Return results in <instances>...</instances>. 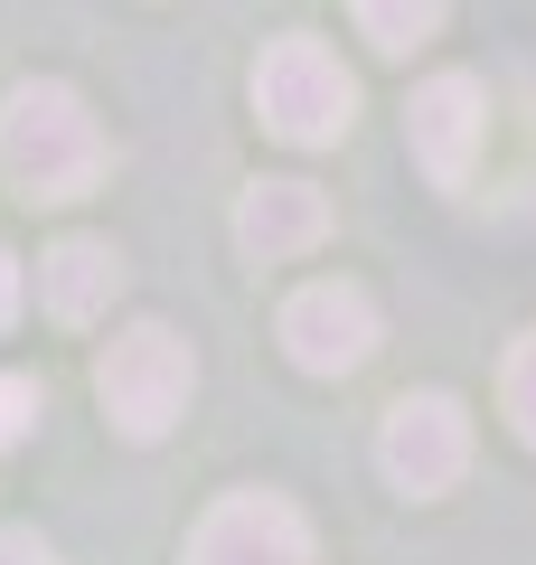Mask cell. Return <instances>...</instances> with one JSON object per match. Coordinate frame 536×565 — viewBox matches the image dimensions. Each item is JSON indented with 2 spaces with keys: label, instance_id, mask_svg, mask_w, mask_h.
<instances>
[{
  "label": "cell",
  "instance_id": "cell-14",
  "mask_svg": "<svg viewBox=\"0 0 536 565\" xmlns=\"http://www.w3.org/2000/svg\"><path fill=\"white\" fill-rule=\"evenodd\" d=\"M10 321H20V264L0 255V330H10Z\"/></svg>",
  "mask_w": 536,
  "mask_h": 565
},
{
  "label": "cell",
  "instance_id": "cell-7",
  "mask_svg": "<svg viewBox=\"0 0 536 565\" xmlns=\"http://www.w3.org/2000/svg\"><path fill=\"white\" fill-rule=\"evenodd\" d=\"M480 132H490V95H480V76H433L415 85V104H405V141H415V161L433 189H471V161H480Z\"/></svg>",
  "mask_w": 536,
  "mask_h": 565
},
{
  "label": "cell",
  "instance_id": "cell-4",
  "mask_svg": "<svg viewBox=\"0 0 536 565\" xmlns=\"http://www.w3.org/2000/svg\"><path fill=\"white\" fill-rule=\"evenodd\" d=\"M377 462L405 500H442L471 471V415H461V396H442V386L396 396L386 405V434H377Z\"/></svg>",
  "mask_w": 536,
  "mask_h": 565
},
{
  "label": "cell",
  "instance_id": "cell-11",
  "mask_svg": "<svg viewBox=\"0 0 536 565\" xmlns=\"http://www.w3.org/2000/svg\"><path fill=\"white\" fill-rule=\"evenodd\" d=\"M499 405H508L517 444H536V330L508 349V367H499Z\"/></svg>",
  "mask_w": 536,
  "mask_h": 565
},
{
  "label": "cell",
  "instance_id": "cell-9",
  "mask_svg": "<svg viewBox=\"0 0 536 565\" xmlns=\"http://www.w3.org/2000/svg\"><path fill=\"white\" fill-rule=\"evenodd\" d=\"M39 282H47V311H57L66 330H85V321H104V311H114V292H122V255H114L104 236H66V245H47Z\"/></svg>",
  "mask_w": 536,
  "mask_h": 565
},
{
  "label": "cell",
  "instance_id": "cell-3",
  "mask_svg": "<svg viewBox=\"0 0 536 565\" xmlns=\"http://www.w3.org/2000/svg\"><path fill=\"white\" fill-rule=\"evenodd\" d=\"M255 114H264V132H274V141L320 151V141L349 132V114H357V76L311 39V29H292V39H274V47L255 57Z\"/></svg>",
  "mask_w": 536,
  "mask_h": 565
},
{
  "label": "cell",
  "instance_id": "cell-2",
  "mask_svg": "<svg viewBox=\"0 0 536 565\" xmlns=\"http://www.w3.org/2000/svg\"><path fill=\"white\" fill-rule=\"evenodd\" d=\"M95 396H104V415H114V434L160 444V434L189 415V396H199V359H189V340H179L170 321H132V330H114V349L95 359Z\"/></svg>",
  "mask_w": 536,
  "mask_h": 565
},
{
  "label": "cell",
  "instance_id": "cell-8",
  "mask_svg": "<svg viewBox=\"0 0 536 565\" xmlns=\"http://www.w3.org/2000/svg\"><path fill=\"white\" fill-rule=\"evenodd\" d=\"M330 236V199H320L311 180H255L236 199V245L245 264H292L311 255V245Z\"/></svg>",
  "mask_w": 536,
  "mask_h": 565
},
{
  "label": "cell",
  "instance_id": "cell-6",
  "mask_svg": "<svg viewBox=\"0 0 536 565\" xmlns=\"http://www.w3.org/2000/svg\"><path fill=\"white\" fill-rule=\"evenodd\" d=\"M189 565H311V527L274 490H226L189 537Z\"/></svg>",
  "mask_w": 536,
  "mask_h": 565
},
{
  "label": "cell",
  "instance_id": "cell-12",
  "mask_svg": "<svg viewBox=\"0 0 536 565\" xmlns=\"http://www.w3.org/2000/svg\"><path fill=\"white\" fill-rule=\"evenodd\" d=\"M29 424H39V386L0 367V452H20V444H29Z\"/></svg>",
  "mask_w": 536,
  "mask_h": 565
},
{
  "label": "cell",
  "instance_id": "cell-13",
  "mask_svg": "<svg viewBox=\"0 0 536 565\" xmlns=\"http://www.w3.org/2000/svg\"><path fill=\"white\" fill-rule=\"evenodd\" d=\"M0 565H57V546L39 527H0Z\"/></svg>",
  "mask_w": 536,
  "mask_h": 565
},
{
  "label": "cell",
  "instance_id": "cell-5",
  "mask_svg": "<svg viewBox=\"0 0 536 565\" xmlns=\"http://www.w3.org/2000/svg\"><path fill=\"white\" fill-rule=\"evenodd\" d=\"M282 349H292V367H311V377H357V367L377 359V302L357 292V282H301L292 302H282Z\"/></svg>",
  "mask_w": 536,
  "mask_h": 565
},
{
  "label": "cell",
  "instance_id": "cell-1",
  "mask_svg": "<svg viewBox=\"0 0 536 565\" xmlns=\"http://www.w3.org/2000/svg\"><path fill=\"white\" fill-rule=\"evenodd\" d=\"M0 170H10V189H20L29 207H66V199H85V189L114 170V141H104L95 104H85L76 85L29 76L0 104Z\"/></svg>",
  "mask_w": 536,
  "mask_h": 565
},
{
  "label": "cell",
  "instance_id": "cell-10",
  "mask_svg": "<svg viewBox=\"0 0 536 565\" xmlns=\"http://www.w3.org/2000/svg\"><path fill=\"white\" fill-rule=\"evenodd\" d=\"M349 10H357V39L377 47V57H415L452 20V0H349Z\"/></svg>",
  "mask_w": 536,
  "mask_h": 565
}]
</instances>
